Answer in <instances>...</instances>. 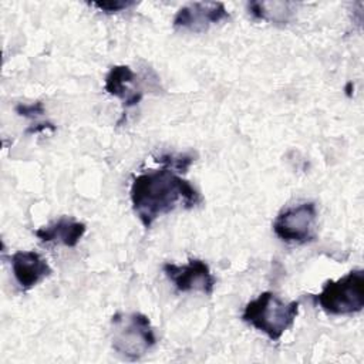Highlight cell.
Wrapping results in <instances>:
<instances>
[{
	"mask_svg": "<svg viewBox=\"0 0 364 364\" xmlns=\"http://www.w3.org/2000/svg\"><path fill=\"white\" fill-rule=\"evenodd\" d=\"M129 198L132 209L145 229H149L159 216L172 212L178 205L189 209L203 200L189 181L166 166L148 169L135 176Z\"/></svg>",
	"mask_w": 364,
	"mask_h": 364,
	"instance_id": "1",
	"label": "cell"
},
{
	"mask_svg": "<svg viewBox=\"0 0 364 364\" xmlns=\"http://www.w3.org/2000/svg\"><path fill=\"white\" fill-rule=\"evenodd\" d=\"M299 306L296 300L284 301L272 291H263L245 306L242 320L264 333L272 341H277L293 326Z\"/></svg>",
	"mask_w": 364,
	"mask_h": 364,
	"instance_id": "2",
	"label": "cell"
},
{
	"mask_svg": "<svg viewBox=\"0 0 364 364\" xmlns=\"http://www.w3.org/2000/svg\"><path fill=\"white\" fill-rule=\"evenodd\" d=\"M111 346L128 360H139L155 344L156 336L149 318L138 311L115 313L111 317Z\"/></svg>",
	"mask_w": 364,
	"mask_h": 364,
	"instance_id": "3",
	"label": "cell"
},
{
	"mask_svg": "<svg viewBox=\"0 0 364 364\" xmlns=\"http://www.w3.org/2000/svg\"><path fill=\"white\" fill-rule=\"evenodd\" d=\"M316 304L334 316L354 314L364 307V272L354 269L338 280H327L318 294H311Z\"/></svg>",
	"mask_w": 364,
	"mask_h": 364,
	"instance_id": "4",
	"label": "cell"
},
{
	"mask_svg": "<svg viewBox=\"0 0 364 364\" xmlns=\"http://www.w3.org/2000/svg\"><path fill=\"white\" fill-rule=\"evenodd\" d=\"M316 203L303 202L283 209L273 222V232L286 243L304 245L316 239Z\"/></svg>",
	"mask_w": 364,
	"mask_h": 364,
	"instance_id": "5",
	"label": "cell"
},
{
	"mask_svg": "<svg viewBox=\"0 0 364 364\" xmlns=\"http://www.w3.org/2000/svg\"><path fill=\"white\" fill-rule=\"evenodd\" d=\"M165 276L173 283L175 289L182 293L200 291L210 296L213 293L216 279L209 266L200 259H189L186 264L165 263L162 266Z\"/></svg>",
	"mask_w": 364,
	"mask_h": 364,
	"instance_id": "6",
	"label": "cell"
},
{
	"mask_svg": "<svg viewBox=\"0 0 364 364\" xmlns=\"http://www.w3.org/2000/svg\"><path fill=\"white\" fill-rule=\"evenodd\" d=\"M229 18V11L220 1H193L182 6L173 20L172 26L176 30H186L192 33L206 31L210 26L219 24Z\"/></svg>",
	"mask_w": 364,
	"mask_h": 364,
	"instance_id": "7",
	"label": "cell"
},
{
	"mask_svg": "<svg viewBox=\"0 0 364 364\" xmlns=\"http://www.w3.org/2000/svg\"><path fill=\"white\" fill-rule=\"evenodd\" d=\"M13 276L21 290H28L51 274V267L34 250H17L10 256Z\"/></svg>",
	"mask_w": 364,
	"mask_h": 364,
	"instance_id": "8",
	"label": "cell"
},
{
	"mask_svg": "<svg viewBox=\"0 0 364 364\" xmlns=\"http://www.w3.org/2000/svg\"><path fill=\"white\" fill-rule=\"evenodd\" d=\"M104 90L109 95L121 98L125 109L138 105L144 95V91L138 81V75L128 65L111 67V70L105 75Z\"/></svg>",
	"mask_w": 364,
	"mask_h": 364,
	"instance_id": "9",
	"label": "cell"
},
{
	"mask_svg": "<svg viewBox=\"0 0 364 364\" xmlns=\"http://www.w3.org/2000/svg\"><path fill=\"white\" fill-rule=\"evenodd\" d=\"M87 226L73 218L61 216L57 220L38 228L34 235L41 242H54L67 247H75L84 236Z\"/></svg>",
	"mask_w": 364,
	"mask_h": 364,
	"instance_id": "10",
	"label": "cell"
},
{
	"mask_svg": "<svg viewBox=\"0 0 364 364\" xmlns=\"http://www.w3.org/2000/svg\"><path fill=\"white\" fill-rule=\"evenodd\" d=\"M297 4L293 1H250L247 3L249 14L256 20L286 24L296 11Z\"/></svg>",
	"mask_w": 364,
	"mask_h": 364,
	"instance_id": "11",
	"label": "cell"
},
{
	"mask_svg": "<svg viewBox=\"0 0 364 364\" xmlns=\"http://www.w3.org/2000/svg\"><path fill=\"white\" fill-rule=\"evenodd\" d=\"M195 155L192 154H162L155 158L156 164H161L162 166H166L169 169H173L176 172L185 173L188 168L193 164Z\"/></svg>",
	"mask_w": 364,
	"mask_h": 364,
	"instance_id": "12",
	"label": "cell"
},
{
	"mask_svg": "<svg viewBox=\"0 0 364 364\" xmlns=\"http://www.w3.org/2000/svg\"><path fill=\"white\" fill-rule=\"evenodd\" d=\"M135 1L131 0H105V1H92L88 3V6L98 9L100 11L105 14H112V13H119L124 10H128L129 7L135 6Z\"/></svg>",
	"mask_w": 364,
	"mask_h": 364,
	"instance_id": "13",
	"label": "cell"
},
{
	"mask_svg": "<svg viewBox=\"0 0 364 364\" xmlns=\"http://www.w3.org/2000/svg\"><path fill=\"white\" fill-rule=\"evenodd\" d=\"M14 111L26 118H34L44 114V105L41 101H36L33 104H17Z\"/></svg>",
	"mask_w": 364,
	"mask_h": 364,
	"instance_id": "14",
	"label": "cell"
},
{
	"mask_svg": "<svg viewBox=\"0 0 364 364\" xmlns=\"http://www.w3.org/2000/svg\"><path fill=\"white\" fill-rule=\"evenodd\" d=\"M46 129L55 131V127H54L51 122H37V124L28 127V128L26 129V134H38V132L46 131Z\"/></svg>",
	"mask_w": 364,
	"mask_h": 364,
	"instance_id": "15",
	"label": "cell"
}]
</instances>
